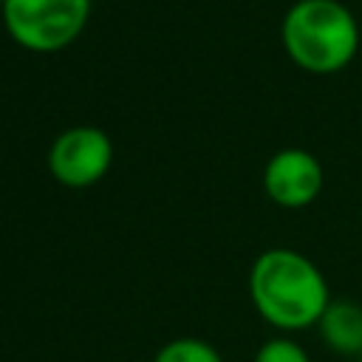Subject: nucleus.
Here are the masks:
<instances>
[{
    "instance_id": "nucleus-8",
    "label": "nucleus",
    "mask_w": 362,
    "mask_h": 362,
    "mask_svg": "<svg viewBox=\"0 0 362 362\" xmlns=\"http://www.w3.org/2000/svg\"><path fill=\"white\" fill-rule=\"evenodd\" d=\"M252 362H311V356L297 339H291L288 334H277L257 348Z\"/></svg>"
},
{
    "instance_id": "nucleus-5",
    "label": "nucleus",
    "mask_w": 362,
    "mask_h": 362,
    "mask_svg": "<svg viewBox=\"0 0 362 362\" xmlns=\"http://www.w3.org/2000/svg\"><path fill=\"white\" fill-rule=\"evenodd\" d=\"M325 170L305 147H283L263 167V192L283 209H303L320 198Z\"/></svg>"
},
{
    "instance_id": "nucleus-4",
    "label": "nucleus",
    "mask_w": 362,
    "mask_h": 362,
    "mask_svg": "<svg viewBox=\"0 0 362 362\" xmlns=\"http://www.w3.org/2000/svg\"><path fill=\"white\" fill-rule=\"evenodd\" d=\"M113 164V141L93 124H76L62 130L48 150L51 175L71 189L93 187L107 175Z\"/></svg>"
},
{
    "instance_id": "nucleus-1",
    "label": "nucleus",
    "mask_w": 362,
    "mask_h": 362,
    "mask_svg": "<svg viewBox=\"0 0 362 362\" xmlns=\"http://www.w3.org/2000/svg\"><path fill=\"white\" fill-rule=\"evenodd\" d=\"M249 300L272 328L297 334L317 328L334 297L322 269L308 255L288 246H272L252 260Z\"/></svg>"
},
{
    "instance_id": "nucleus-7",
    "label": "nucleus",
    "mask_w": 362,
    "mask_h": 362,
    "mask_svg": "<svg viewBox=\"0 0 362 362\" xmlns=\"http://www.w3.org/2000/svg\"><path fill=\"white\" fill-rule=\"evenodd\" d=\"M153 362H223V356L218 354V348L206 339L198 337H178L173 342H167Z\"/></svg>"
},
{
    "instance_id": "nucleus-6",
    "label": "nucleus",
    "mask_w": 362,
    "mask_h": 362,
    "mask_svg": "<svg viewBox=\"0 0 362 362\" xmlns=\"http://www.w3.org/2000/svg\"><path fill=\"white\" fill-rule=\"evenodd\" d=\"M322 345L337 356H362V303L337 297L317 322Z\"/></svg>"
},
{
    "instance_id": "nucleus-2",
    "label": "nucleus",
    "mask_w": 362,
    "mask_h": 362,
    "mask_svg": "<svg viewBox=\"0 0 362 362\" xmlns=\"http://www.w3.org/2000/svg\"><path fill=\"white\" fill-rule=\"evenodd\" d=\"M280 42L300 71L328 76L356 59L362 31L342 0H294L283 14Z\"/></svg>"
},
{
    "instance_id": "nucleus-9",
    "label": "nucleus",
    "mask_w": 362,
    "mask_h": 362,
    "mask_svg": "<svg viewBox=\"0 0 362 362\" xmlns=\"http://www.w3.org/2000/svg\"><path fill=\"white\" fill-rule=\"evenodd\" d=\"M359 362H362V356H359Z\"/></svg>"
},
{
    "instance_id": "nucleus-3",
    "label": "nucleus",
    "mask_w": 362,
    "mask_h": 362,
    "mask_svg": "<svg viewBox=\"0 0 362 362\" xmlns=\"http://www.w3.org/2000/svg\"><path fill=\"white\" fill-rule=\"evenodd\" d=\"M8 37L34 54L68 48L90 20V0H0Z\"/></svg>"
}]
</instances>
